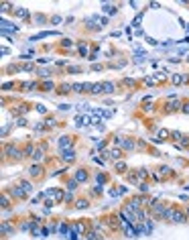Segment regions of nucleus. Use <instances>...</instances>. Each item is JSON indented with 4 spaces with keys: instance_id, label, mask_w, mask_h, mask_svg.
<instances>
[{
    "instance_id": "obj_19",
    "label": "nucleus",
    "mask_w": 189,
    "mask_h": 240,
    "mask_svg": "<svg viewBox=\"0 0 189 240\" xmlns=\"http://www.w3.org/2000/svg\"><path fill=\"white\" fill-rule=\"evenodd\" d=\"M2 29H4V33H14L16 31V29L12 27L10 23H6V20H2Z\"/></svg>"
},
{
    "instance_id": "obj_3",
    "label": "nucleus",
    "mask_w": 189,
    "mask_h": 240,
    "mask_svg": "<svg viewBox=\"0 0 189 240\" xmlns=\"http://www.w3.org/2000/svg\"><path fill=\"white\" fill-rule=\"evenodd\" d=\"M106 224H108L110 226V228H122V222H120V216H118V214H114V216H108V218H106Z\"/></svg>"
},
{
    "instance_id": "obj_7",
    "label": "nucleus",
    "mask_w": 189,
    "mask_h": 240,
    "mask_svg": "<svg viewBox=\"0 0 189 240\" xmlns=\"http://www.w3.org/2000/svg\"><path fill=\"white\" fill-rule=\"evenodd\" d=\"M169 130H167V128H159L157 130V134L153 136V140H165V139H169Z\"/></svg>"
},
{
    "instance_id": "obj_15",
    "label": "nucleus",
    "mask_w": 189,
    "mask_h": 240,
    "mask_svg": "<svg viewBox=\"0 0 189 240\" xmlns=\"http://www.w3.org/2000/svg\"><path fill=\"white\" fill-rule=\"evenodd\" d=\"M171 139H173L175 143H181V140L185 139V136H183V132H179V130H173V132H171Z\"/></svg>"
},
{
    "instance_id": "obj_13",
    "label": "nucleus",
    "mask_w": 189,
    "mask_h": 240,
    "mask_svg": "<svg viewBox=\"0 0 189 240\" xmlns=\"http://www.w3.org/2000/svg\"><path fill=\"white\" fill-rule=\"evenodd\" d=\"M43 159H45V149H37L35 155H33V161L39 163V161H43Z\"/></svg>"
},
{
    "instance_id": "obj_29",
    "label": "nucleus",
    "mask_w": 189,
    "mask_h": 240,
    "mask_svg": "<svg viewBox=\"0 0 189 240\" xmlns=\"http://www.w3.org/2000/svg\"><path fill=\"white\" fill-rule=\"evenodd\" d=\"M23 88L24 90H33V88H37V81H27V84H23Z\"/></svg>"
},
{
    "instance_id": "obj_4",
    "label": "nucleus",
    "mask_w": 189,
    "mask_h": 240,
    "mask_svg": "<svg viewBox=\"0 0 189 240\" xmlns=\"http://www.w3.org/2000/svg\"><path fill=\"white\" fill-rule=\"evenodd\" d=\"M24 153H20L19 149H16V145H10V147H6V157H12V159H23Z\"/></svg>"
},
{
    "instance_id": "obj_22",
    "label": "nucleus",
    "mask_w": 189,
    "mask_h": 240,
    "mask_svg": "<svg viewBox=\"0 0 189 240\" xmlns=\"http://www.w3.org/2000/svg\"><path fill=\"white\" fill-rule=\"evenodd\" d=\"M24 155H35V145L29 143L27 147H24Z\"/></svg>"
},
{
    "instance_id": "obj_8",
    "label": "nucleus",
    "mask_w": 189,
    "mask_h": 240,
    "mask_svg": "<svg viewBox=\"0 0 189 240\" xmlns=\"http://www.w3.org/2000/svg\"><path fill=\"white\" fill-rule=\"evenodd\" d=\"M69 147H71V139H69V136H63V139H59V149H61V151H67Z\"/></svg>"
},
{
    "instance_id": "obj_9",
    "label": "nucleus",
    "mask_w": 189,
    "mask_h": 240,
    "mask_svg": "<svg viewBox=\"0 0 189 240\" xmlns=\"http://www.w3.org/2000/svg\"><path fill=\"white\" fill-rule=\"evenodd\" d=\"M185 75H181V74H175L173 75V78H171V84H173V85H181V84H185Z\"/></svg>"
},
{
    "instance_id": "obj_10",
    "label": "nucleus",
    "mask_w": 189,
    "mask_h": 240,
    "mask_svg": "<svg viewBox=\"0 0 189 240\" xmlns=\"http://www.w3.org/2000/svg\"><path fill=\"white\" fill-rule=\"evenodd\" d=\"M73 232L75 234H85L88 230H85V222H75L73 224Z\"/></svg>"
},
{
    "instance_id": "obj_26",
    "label": "nucleus",
    "mask_w": 189,
    "mask_h": 240,
    "mask_svg": "<svg viewBox=\"0 0 189 240\" xmlns=\"http://www.w3.org/2000/svg\"><path fill=\"white\" fill-rule=\"evenodd\" d=\"M128 177H130V181H132V183H138V179H140L136 171H130V173H128Z\"/></svg>"
},
{
    "instance_id": "obj_6",
    "label": "nucleus",
    "mask_w": 189,
    "mask_h": 240,
    "mask_svg": "<svg viewBox=\"0 0 189 240\" xmlns=\"http://www.w3.org/2000/svg\"><path fill=\"white\" fill-rule=\"evenodd\" d=\"M47 198L55 199V201H61L63 199V191L61 189H49V191H47Z\"/></svg>"
},
{
    "instance_id": "obj_35",
    "label": "nucleus",
    "mask_w": 189,
    "mask_h": 240,
    "mask_svg": "<svg viewBox=\"0 0 189 240\" xmlns=\"http://www.w3.org/2000/svg\"><path fill=\"white\" fill-rule=\"evenodd\" d=\"M59 90H61V92L65 94V92H69V90H73V88H71L69 84H63V85H61V88H59Z\"/></svg>"
},
{
    "instance_id": "obj_34",
    "label": "nucleus",
    "mask_w": 189,
    "mask_h": 240,
    "mask_svg": "<svg viewBox=\"0 0 189 240\" xmlns=\"http://www.w3.org/2000/svg\"><path fill=\"white\" fill-rule=\"evenodd\" d=\"M27 14H29L27 10H16V16H19V19H27Z\"/></svg>"
},
{
    "instance_id": "obj_2",
    "label": "nucleus",
    "mask_w": 189,
    "mask_h": 240,
    "mask_svg": "<svg viewBox=\"0 0 189 240\" xmlns=\"http://www.w3.org/2000/svg\"><path fill=\"white\" fill-rule=\"evenodd\" d=\"M85 25L88 27H94V29H100L106 25V19H102V16H92L89 20H85Z\"/></svg>"
},
{
    "instance_id": "obj_17",
    "label": "nucleus",
    "mask_w": 189,
    "mask_h": 240,
    "mask_svg": "<svg viewBox=\"0 0 189 240\" xmlns=\"http://www.w3.org/2000/svg\"><path fill=\"white\" fill-rule=\"evenodd\" d=\"M89 92H92V94H102V92H104V84H94Z\"/></svg>"
},
{
    "instance_id": "obj_36",
    "label": "nucleus",
    "mask_w": 189,
    "mask_h": 240,
    "mask_svg": "<svg viewBox=\"0 0 189 240\" xmlns=\"http://www.w3.org/2000/svg\"><path fill=\"white\" fill-rule=\"evenodd\" d=\"M96 179H98V183H106V175H102V173H98Z\"/></svg>"
},
{
    "instance_id": "obj_37",
    "label": "nucleus",
    "mask_w": 189,
    "mask_h": 240,
    "mask_svg": "<svg viewBox=\"0 0 189 240\" xmlns=\"http://www.w3.org/2000/svg\"><path fill=\"white\" fill-rule=\"evenodd\" d=\"M41 88H43V90H51V88H53V81H45Z\"/></svg>"
},
{
    "instance_id": "obj_39",
    "label": "nucleus",
    "mask_w": 189,
    "mask_h": 240,
    "mask_svg": "<svg viewBox=\"0 0 189 240\" xmlns=\"http://www.w3.org/2000/svg\"><path fill=\"white\" fill-rule=\"evenodd\" d=\"M39 75H43V78H47V75H51V71H49V69H41V71H39Z\"/></svg>"
},
{
    "instance_id": "obj_27",
    "label": "nucleus",
    "mask_w": 189,
    "mask_h": 240,
    "mask_svg": "<svg viewBox=\"0 0 189 240\" xmlns=\"http://www.w3.org/2000/svg\"><path fill=\"white\" fill-rule=\"evenodd\" d=\"M75 208H77V210L88 208V199H77V201H75Z\"/></svg>"
},
{
    "instance_id": "obj_25",
    "label": "nucleus",
    "mask_w": 189,
    "mask_h": 240,
    "mask_svg": "<svg viewBox=\"0 0 189 240\" xmlns=\"http://www.w3.org/2000/svg\"><path fill=\"white\" fill-rule=\"evenodd\" d=\"M104 12H108V14H114V12H116V6H114V4H104Z\"/></svg>"
},
{
    "instance_id": "obj_33",
    "label": "nucleus",
    "mask_w": 189,
    "mask_h": 240,
    "mask_svg": "<svg viewBox=\"0 0 189 240\" xmlns=\"http://www.w3.org/2000/svg\"><path fill=\"white\" fill-rule=\"evenodd\" d=\"M138 175H140V179H148V171H147V169H140Z\"/></svg>"
},
{
    "instance_id": "obj_28",
    "label": "nucleus",
    "mask_w": 189,
    "mask_h": 240,
    "mask_svg": "<svg viewBox=\"0 0 189 240\" xmlns=\"http://www.w3.org/2000/svg\"><path fill=\"white\" fill-rule=\"evenodd\" d=\"M20 187L24 189V194H29V191L33 189V187H31V183H29V181H20Z\"/></svg>"
},
{
    "instance_id": "obj_12",
    "label": "nucleus",
    "mask_w": 189,
    "mask_h": 240,
    "mask_svg": "<svg viewBox=\"0 0 189 240\" xmlns=\"http://www.w3.org/2000/svg\"><path fill=\"white\" fill-rule=\"evenodd\" d=\"M157 175H159V179H161V177H165V175H171L169 165H161V167L157 169Z\"/></svg>"
},
{
    "instance_id": "obj_41",
    "label": "nucleus",
    "mask_w": 189,
    "mask_h": 240,
    "mask_svg": "<svg viewBox=\"0 0 189 240\" xmlns=\"http://www.w3.org/2000/svg\"><path fill=\"white\" fill-rule=\"evenodd\" d=\"M181 110H183V112H187V114H189V100H187V102H185V104H183V106H181Z\"/></svg>"
},
{
    "instance_id": "obj_1",
    "label": "nucleus",
    "mask_w": 189,
    "mask_h": 240,
    "mask_svg": "<svg viewBox=\"0 0 189 240\" xmlns=\"http://www.w3.org/2000/svg\"><path fill=\"white\" fill-rule=\"evenodd\" d=\"M185 218H187L185 210H177V208H175V210H173V216H171V222H175V224H181V222H185Z\"/></svg>"
},
{
    "instance_id": "obj_31",
    "label": "nucleus",
    "mask_w": 189,
    "mask_h": 240,
    "mask_svg": "<svg viewBox=\"0 0 189 240\" xmlns=\"http://www.w3.org/2000/svg\"><path fill=\"white\" fill-rule=\"evenodd\" d=\"M0 204H2V208H8V205H10V199H8L6 195H2V199H0Z\"/></svg>"
},
{
    "instance_id": "obj_38",
    "label": "nucleus",
    "mask_w": 189,
    "mask_h": 240,
    "mask_svg": "<svg viewBox=\"0 0 189 240\" xmlns=\"http://www.w3.org/2000/svg\"><path fill=\"white\" fill-rule=\"evenodd\" d=\"M67 187H69V189H75V187H77V181H75V179H71V181L67 183Z\"/></svg>"
},
{
    "instance_id": "obj_30",
    "label": "nucleus",
    "mask_w": 189,
    "mask_h": 240,
    "mask_svg": "<svg viewBox=\"0 0 189 240\" xmlns=\"http://www.w3.org/2000/svg\"><path fill=\"white\" fill-rule=\"evenodd\" d=\"M116 171H126V163L118 161V163H116Z\"/></svg>"
},
{
    "instance_id": "obj_42",
    "label": "nucleus",
    "mask_w": 189,
    "mask_h": 240,
    "mask_svg": "<svg viewBox=\"0 0 189 240\" xmlns=\"http://www.w3.org/2000/svg\"><path fill=\"white\" fill-rule=\"evenodd\" d=\"M71 199H73V195H71V194H65V195H63V201H71Z\"/></svg>"
},
{
    "instance_id": "obj_23",
    "label": "nucleus",
    "mask_w": 189,
    "mask_h": 240,
    "mask_svg": "<svg viewBox=\"0 0 189 240\" xmlns=\"http://www.w3.org/2000/svg\"><path fill=\"white\" fill-rule=\"evenodd\" d=\"M108 155H110V157H112V159H118V157H120V155H122V149H112V151H110V153H108Z\"/></svg>"
},
{
    "instance_id": "obj_14",
    "label": "nucleus",
    "mask_w": 189,
    "mask_h": 240,
    "mask_svg": "<svg viewBox=\"0 0 189 240\" xmlns=\"http://www.w3.org/2000/svg\"><path fill=\"white\" fill-rule=\"evenodd\" d=\"M63 161H65V163H73L75 161V153L73 151H63Z\"/></svg>"
},
{
    "instance_id": "obj_20",
    "label": "nucleus",
    "mask_w": 189,
    "mask_h": 240,
    "mask_svg": "<svg viewBox=\"0 0 189 240\" xmlns=\"http://www.w3.org/2000/svg\"><path fill=\"white\" fill-rule=\"evenodd\" d=\"M77 47H79V55H84V57H85V55L89 53V47L85 45V43H79V45H77Z\"/></svg>"
},
{
    "instance_id": "obj_16",
    "label": "nucleus",
    "mask_w": 189,
    "mask_h": 240,
    "mask_svg": "<svg viewBox=\"0 0 189 240\" xmlns=\"http://www.w3.org/2000/svg\"><path fill=\"white\" fill-rule=\"evenodd\" d=\"M12 195H14V198H24L27 194H24V189L19 185V187H14V189H12Z\"/></svg>"
},
{
    "instance_id": "obj_21",
    "label": "nucleus",
    "mask_w": 189,
    "mask_h": 240,
    "mask_svg": "<svg viewBox=\"0 0 189 240\" xmlns=\"http://www.w3.org/2000/svg\"><path fill=\"white\" fill-rule=\"evenodd\" d=\"M114 84H112V81H106V84H104V94H112L114 92Z\"/></svg>"
},
{
    "instance_id": "obj_24",
    "label": "nucleus",
    "mask_w": 189,
    "mask_h": 240,
    "mask_svg": "<svg viewBox=\"0 0 189 240\" xmlns=\"http://www.w3.org/2000/svg\"><path fill=\"white\" fill-rule=\"evenodd\" d=\"M12 230V224L10 222H2V234H8Z\"/></svg>"
},
{
    "instance_id": "obj_40",
    "label": "nucleus",
    "mask_w": 189,
    "mask_h": 240,
    "mask_svg": "<svg viewBox=\"0 0 189 240\" xmlns=\"http://www.w3.org/2000/svg\"><path fill=\"white\" fill-rule=\"evenodd\" d=\"M45 124H47V126H55V118H47Z\"/></svg>"
},
{
    "instance_id": "obj_32",
    "label": "nucleus",
    "mask_w": 189,
    "mask_h": 240,
    "mask_svg": "<svg viewBox=\"0 0 189 240\" xmlns=\"http://www.w3.org/2000/svg\"><path fill=\"white\" fill-rule=\"evenodd\" d=\"M85 238L88 240H98V234L96 232H85Z\"/></svg>"
},
{
    "instance_id": "obj_11",
    "label": "nucleus",
    "mask_w": 189,
    "mask_h": 240,
    "mask_svg": "<svg viewBox=\"0 0 189 240\" xmlns=\"http://www.w3.org/2000/svg\"><path fill=\"white\" fill-rule=\"evenodd\" d=\"M85 179H88V171H85V169H79V171L75 173V181H77V183H84Z\"/></svg>"
},
{
    "instance_id": "obj_5",
    "label": "nucleus",
    "mask_w": 189,
    "mask_h": 240,
    "mask_svg": "<svg viewBox=\"0 0 189 240\" xmlns=\"http://www.w3.org/2000/svg\"><path fill=\"white\" fill-rule=\"evenodd\" d=\"M181 100H179V98H173V100L171 102H167V110H169V112H177V110H181Z\"/></svg>"
},
{
    "instance_id": "obj_43",
    "label": "nucleus",
    "mask_w": 189,
    "mask_h": 240,
    "mask_svg": "<svg viewBox=\"0 0 189 240\" xmlns=\"http://www.w3.org/2000/svg\"><path fill=\"white\" fill-rule=\"evenodd\" d=\"M185 214H187V216H189V208H187V212H185Z\"/></svg>"
},
{
    "instance_id": "obj_18",
    "label": "nucleus",
    "mask_w": 189,
    "mask_h": 240,
    "mask_svg": "<svg viewBox=\"0 0 189 240\" xmlns=\"http://www.w3.org/2000/svg\"><path fill=\"white\" fill-rule=\"evenodd\" d=\"M29 173H31L33 177H37V175H41V173H43V169H41V167H39V165H33L31 169H29Z\"/></svg>"
}]
</instances>
